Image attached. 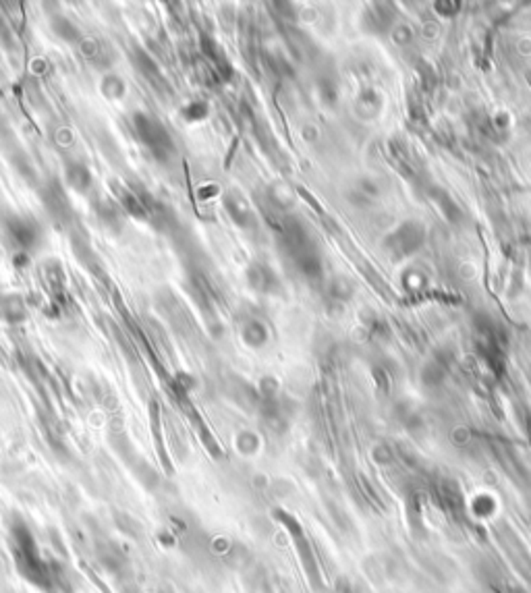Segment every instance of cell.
Returning <instances> with one entry per match:
<instances>
[{"mask_svg":"<svg viewBox=\"0 0 531 593\" xmlns=\"http://www.w3.org/2000/svg\"><path fill=\"white\" fill-rule=\"evenodd\" d=\"M65 177H67V185L80 193H85L87 189L92 187V172L83 162H69L65 168Z\"/></svg>","mask_w":531,"mask_h":593,"instance_id":"3957f363","label":"cell"},{"mask_svg":"<svg viewBox=\"0 0 531 593\" xmlns=\"http://www.w3.org/2000/svg\"><path fill=\"white\" fill-rule=\"evenodd\" d=\"M53 29L54 33L60 38V40H65V42H69V44H80L81 40V31L75 27V23L73 21H69L65 15H54L53 17Z\"/></svg>","mask_w":531,"mask_h":593,"instance_id":"277c9868","label":"cell"},{"mask_svg":"<svg viewBox=\"0 0 531 593\" xmlns=\"http://www.w3.org/2000/svg\"><path fill=\"white\" fill-rule=\"evenodd\" d=\"M6 228L11 233V237L17 241V245L21 249H31L35 247L40 241V228L35 222H31L29 218H21V216H13L6 220Z\"/></svg>","mask_w":531,"mask_h":593,"instance_id":"7a4b0ae2","label":"cell"},{"mask_svg":"<svg viewBox=\"0 0 531 593\" xmlns=\"http://www.w3.org/2000/svg\"><path fill=\"white\" fill-rule=\"evenodd\" d=\"M100 89H102V94L106 96L108 100H119V98L125 96L127 85H125V81L121 79L119 75H106L102 79V83H100Z\"/></svg>","mask_w":531,"mask_h":593,"instance_id":"5b68a950","label":"cell"},{"mask_svg":"<svg viewBox=\"0 0 531 593\" xmlns=\"http://www.w3.org/2000/svg\"><path fill=\"white\" fill-rule=\"evenodd\" d=\"M133 127H135V133L137 137L143 141V145L150 148V152L154 156L162 158L168 148H170V137L168 133L164 131V127L160 125L158 121H154L152 116L143 114V112H137L133 116Z\"/></svg>","mask_w":531,"mask_h":593,"instance_id":"6da1fadb","label":"cell"}]
</instances>
